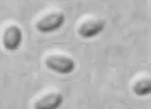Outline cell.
Here are the masks:
<instances>
[{
  "label": "cell",
  "instance_id": "6da1fadb",
  "mask_svg": "<svg viewBox=\"0 0 151 109\" xmlns=\"http://www.w3.org/2000/svg\"><path fill=\"white\" fill-rule=\"evenodd\" d=\"M45 66L50 71L60 75H69L76 69V62L64 55H52L45 59Z\"/></svg>",
  "mask_w": 151,
  "mask_h": 109
},
{
  "label": "cell",
  "instance_id": "7a4b0ae2",
  "mask_svg": "<svg viewBox=\"0 0 151 109\" xmlns=\"http://www.w3.org/2000/svg\"><path fill=\"white\" fill-rule=\"evenodd\" d=\"M65 16L60 11H53L41 17L35 23V28L41 33H50L57 31L65 24Z\"/></svg>",
  "mask_w": 151,
  "mask_h": 109
},
{
  "label": "cell",
  "instance_id": "8992f818",
  "mask_svg": "<svg viewBox=\"0 0 151 109\" xmlns=\"http://www.w3.org/2000/svg\"><path fill=\"white\" fill-rule=\"evenodd\" d=\"M132 90L137 96H147L151 93V80L149 78H141L134 83Z\"/></svg>",
  "mask_w": 151,
  "mask_h": 109
},
{
  "label": "cell",
  "instance_id": "3957f363",
  "mask_svg": "<svg viewBox=\"0 0 151 109\" xmlns=\"http://www.w3.org/2000/svg\"><path fill=\"white\" fill-rule=\"evenodd\" d=\"M23 40V32L18 25L11 24L4 30L2 35V45L9 52L17 51L20 48Z\"/></svg>",
  "mask_w": 151,
  "mask_h": 109
},
{
  "label": "cell",
  "instance_id": "5b68a950",
  "mask_svg": "<svg viewBox=\"0 0 151 109\" xmlns=\"http://www.w3.org/2000/svg\"><path fill=\"white\" fill-rule=\"evenodd\" d=\"M64 102V96L58 92H50L35 101V109H58Z\"/></svg>",
  "mask_w": 151,
  "mask_h": 109
},
{
  "label": "cell",
  "instance_id": "277c9868",
  "mask_svg": "<svg viewBox=\"0 0 151 109\" xmlns=\"http://www.w3.org/2000/svg\"><path fill=\"white\" fill-rule=\"evenodd\" d=\"M106 26V21L103 19H87L78 28V33L82 38L90 40L99 35L104 30Z\"/></svg>",
  "mask_w": 151,
  "mask_h": 109
}]
</instances>
